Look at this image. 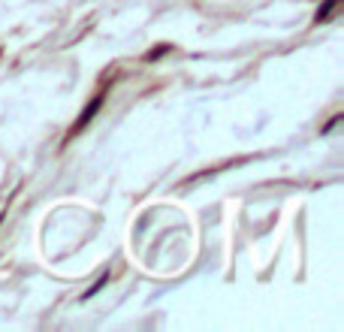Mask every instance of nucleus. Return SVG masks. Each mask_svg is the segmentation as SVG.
Wrapping results in <instances>:
<instances>
[{"label": "nucleus", "mask_w": 344, "mask_h": 332, "mask_svg": "<svg viewBox=\"0 0 344 332\" xmlns=\"http://www.w3.org/2000/svg\"><path fill=\"white\" fill-rule=\"evenodd\" d=\"M97 109H100V100H94V103H91V106H88V112H85V115H82V118H79V124H76V130H79V127H82V124H88V121H91V118H94V115H97Z\"/></svg>", "instance_id": "1"}, {"label": "nucleus", "mask_w": 344, "mask_h": 332, "mask_svg": "<svg viewBox=\"0 0 344 332\" xmlns=\"http://www.w3.org/2000/svg\"><path fill=\"white\" fill-rule=\"evenodd\" d=\"M335 3H338V0H329L326 6H320V12H317V21H323V18H329V9H332Z\"/></svg>", "instance_id": "2"}]
</instances>
